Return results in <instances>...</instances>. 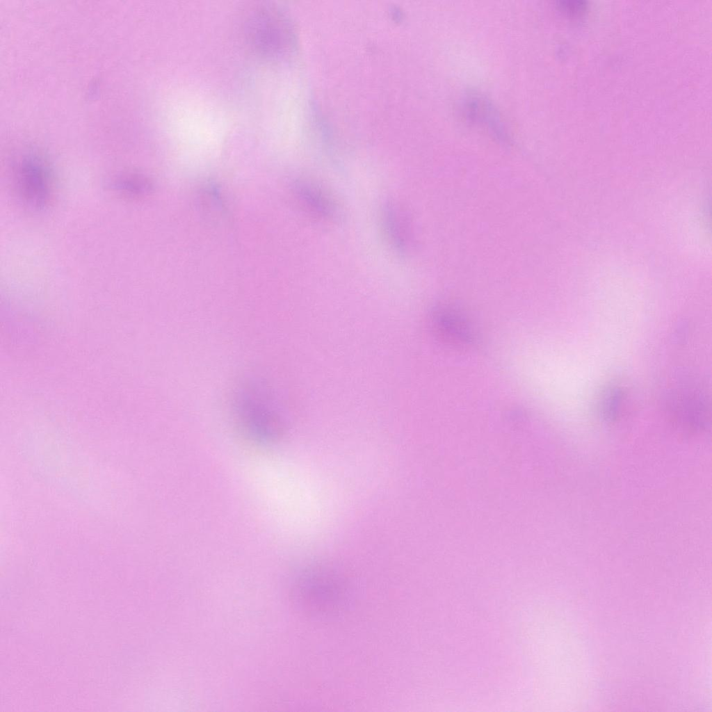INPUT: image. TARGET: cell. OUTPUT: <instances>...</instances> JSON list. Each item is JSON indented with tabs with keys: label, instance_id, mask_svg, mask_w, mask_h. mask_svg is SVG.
Masks as SVG:
<instances>
[{
	"label": "cell",
	"instance_id": "cell-1",
	"mask_svg": "<svg viewBox=\"0 0 712 712\" xmlns=\"http://www.w3.org/2000/svg\"><path fill=\"white\" fill-rule=\"evenodd\" d=\"M248 47L260 58L273 63L286 61L298 49L293 22L282 6L264 2L248 12L243 24Z\"/></svg>",
	"mask_w": 712,
	"mask_h": 712
},
{
	"label": "cell",
	"instance_id": "cell-2",
	"mask_svg": "<svg viewBox=\"0 0 712 712\" xmlns=\"http://www.w3.org/2000/svg\"><path fill=\"white\" fill-rule=\"evenodd\" d=\"M349 588L338 573L323 567H312L295 580L293 597L300 610L314 617H334L348 607Z\"/></svg>",
	"mask_w": 712,
	"mask_h": 712
},
{
	"label": "cell",
	"instance_id": "cell-3",
	"mask_svg": "<svg viewBox=\"0 0 712 712\" xmlns=\"http://www.w3.org/2000/svg\"><path fill=\"white\" fill-rule=\"evenodd\" d=\"M278 400L266 384L257 380L241 385L233 398L236 419L255 440L273 442L280 435L283 421Z\"/></svg>",
	"mask_w": 712,
	"mask_h": 712
},
{
	"label": "cell",
	"instance_id": "cell-4",
	"mask_svg": "<svg viewBox=\"0 0 712 712\" xmlns=\"http://www.w3.org/2000/svg\"><path fill=\"white\" fill-rule=\"evenodd\" d=\"M15 177L18 191L31 209L40 210L52 194L53 178L48 164L34 154L24 156L17 163Z\"/></svg>",
	"mask_w": 712,
	"mask_h": 712
},
{
	"label": "cell",
	"instance_id": "cell-5",
	"mask_svg": "<svg viewBox=\"0 0 712 712\" xmlns=\"http://www.w3.org/2000/svg\"><path fill=\"white\" fill-rule=\"evenodd\" d=\"M463 106L470 120L485 127L497 139L507 140V133L497 111L486 98L470 95L465 99Z\"/></svg>",
	"mask_w": 712,
	"mask_h": 712
},
{
	"label": "cell",
	"instance_id": "cell-6",
	"mask_svg": "<svg viewBox=\"0 0 712 712\" xmlns=\"http://www.w3.org/2000/svg\"><path fill=\"white\" fill-rule=\"evenodd\" d=\"M382 222L392 247L398 253L405 254L410 244L408 225L404 215L393 203L385 204L382 209Z\"/></svg>",
	"mask_w": 712,
	"mask_h": 712
},
{
	"label": "cell",
	"instance_id": "cell-7",
	"mask_svg": "<svg viewBox=\"0 0 712 712\" xmlns=\"http://www.w3.org/2000/svg\"><path fill=\"white\" fill-rule=\"evenodd\" d=\"M296 191L300 199L312 211L328 219L337 217L336 204L316 185L309 181H298L296 184Z\"/></svg>",
	"mask_w": 712,
	"mask_h": 712
},
{
	"label": "cell",
	"instance_id": "cell-8",
	"mask_svg": "<svg viewBox=\"0 0 712 712\" xmlns=\"http://www.w3.org/2000/svg\"><path fill=\"white\" fill-rule=\"evenodd\" d=\"M620 386L608 387L602 394L600 400V412L608 421L615 419L618 415L625 400V392Z\"/></svg>",
	"mask_w": 712,
	"mask_h": 712
},
{
	"label": "cell",
	"instance_id": "cell-9",
	"mask_svg": "<svg viewBox=\"0 0 712 712\" xmlns=\"http://www.w3.org/2000/svg\"><path fill=\"white\" fill-rule=\"evenodd\" d=\"M435 323L438 330H441L442 332L446 331L449 335L453 338L460 339H467L468 332L467 328L464 325V322L460 319L458 318V316H455L452 314L439 312L435 316Z\"/></svg>",
	"mask_w": 712,
	"mask_h": 712
},
{
	"label": "cell",
	"instance_id": "cell-10",
	"mask_svg": "<svg viewBox=\"0 0 712 712\" xmlns=\"http://www.w3.org/2000/svg\"><path fill=\"white\" fill-rule=\"evenodd\" d=\"M558 7L569 15H579L586 10L587 2L582 0L560 1Z\"/></svg>",
	"mask_w": 712,
	"mask_h": 712
}]
</instances>
